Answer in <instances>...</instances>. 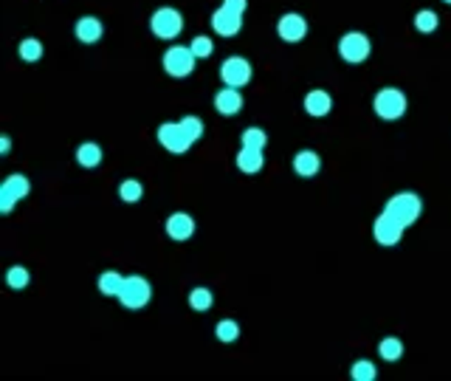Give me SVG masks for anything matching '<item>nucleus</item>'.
<instances>
[{
    "mask_svg": "<svg viewBox=\"0 0 451 381\" xmlns=\"http://www.w3.org/2000/svg\"><path fill=\"white\" fill-rule=\"evenodd\" d=\"M421 212H423V200L418 192H398L384 203V215L392 223H398L404 232L421 217Z\"/></svg>",
    "mask_w": 451,
    "mask_h": 381,
    "instance_id": "1",
    "label": "nucleus"
},
{
    "mask_svg": "<svg viewBox=\"0 0 451 381\" xmlns=\"http://www.w3.org/2000/svg\"><path fill=\"white\" fill-rule=\"evenodd\" d=\"M116 300H119L124 308H130V311H141V308L150 305V300H153V285H150L147 277L130 274V277H124L122 291H119Z\"/></svg>",
    "mask_w": 451,
    "mask_h": 381,
    "instance_id": "2",
    "label": "nucleus"
},
{
    "mask_svg": "<svg viewBox=\"0 0 451 381\" xmlns=\"http://www.w3.org/2000/svg\"><path fill=\"white\" fill-rule=\"evenodd\" d=\"M409 102H406V93L398 91V88H381L373 99V110L378 119L384 122H398L404 113H406Z\"/></svg>",
    "mask_w": 451,
    "mask_h": 381,
    "instance_id": "3",
    "label": "nucleus"
},
{
    "mask_svg": "<svg viewBox=\"0 0 451 381\" xmlns=\"http://www.w3.org/2000/svg\"><path fill=\"white\" fill-rule=\"evenodd\" d=\"M184 14L172 6H161L150 14V31L158 37V40H175L181 31H184Z\"/></svg>",
    "mask_w": 451,
    "mask_h": 381,
    "instance_id": "4",
    "label": "nucleus"
},
{
    "mask_svg": "<svg viewBox=\"0 0 451 381\" xmlns=\"http://www.w3.org/2000/svg\"><path fill=\"white\" fill-rule=\"evenodd\" d=\"M195 62H198V57L192 54L189 45H170V48L164 51V57H161L164 71H167L170 76H175V79H187V76L195 71Z\"/></svg>",
    "mask_w": 451,
    "mask_h": 381,
    "instance_id": "5",
    "label": "nucleus"
},
{
    "mask_svg": "<svg viewBox=\"0 0 451 381\" xmlns=\"http://www.w3.org/2000/svg\"><path fill=\"white\" fill-rule=\"evenodd\" d=\"M28 192H31V181H28V176H23V173H11V176H6V181L0 184V212L3 215H8L23 198H28Z\"/></svg>",
    "mask_w": 451,
    "mask_h": 381,
    "instance_id": "6",
    "label": "nucleus"
},
{
    "mask_svg": "<svg viewBox=\"0 0 451 381\" xmlns=\"http://www.w3.org/2000/svg\"><path fill=\"white\" fill-rule=\"evenodd\" d=\"M370 54H373V42H370V37L361 34V31H347V34L339 40V57H341L344 62H350V65L364 62Z\"/></svg>",
    "mask_w": 451,
    "mask_h": 381,
    "instance_id": "7",
    "label": "nucleus"
},
{
    "mask_svg": "<svg viewBox=\"0 0 451 381\" xmlns=\"http://www.w3.org/2000/svg\"><path fill=\"white\" fill-rule=\"evenodd\" d=\"M156 139H158V144H161L164 150H170V153H175V156L189 153V147L195 144V142L187 136V130L181 127V122H164V125H158Z\"/></svg>",
    "mask_w": 451,
    "mask_h": 381,
    "instance_id": "8",
    "label": "nucleus"
},
{
    "mask_svg": "<svg viewBox=\"0 0 451 381\" xmlns=\"http://www.w3.org/2000/svg\"><path fill=\"white\" fill-rule=\"evenodd\" d=\"M251 76H254V68H251V62H248L245 57H240V54H231V57H226L223 62H221V79H223V85L245 88V85L251 82Z\"/></svg>",
    "mask_w": 451,
    "mask_h": 381,
    "instance_id": "9",
    "label": "nucleus"
},
{
    "mask_svg": "<svg viewBox=\"0 0 451 381\" xmlns=\"http://www.w3.org/2000/svg\"><path fill=\"white\" fill-rule=\"evenodd\" d=\"M276 34L285 42H302L308 37V20L299 11H285L279 17V23H276Z\"/></svg>",
    "mask_w": 451,
    "mask_h": 381,
    "instance_id": "10",
    "label": "nucleus"
},
{
    "mask_svg": "<svg viewBox=\"0 0 451 381\" xmlns=\"http://www.w3.org/2000/svg\"><path fill=\"white\" fill-rule=\"evenodd\" d=\"M212 28H215V34H221V37H237V34L242 31V14L226 8L223 3H221V6L212 11Z\"/></svg>",
    "mask_w": 451,
    "mask_h": 381,
    "instance_id": "11",
    "label": "nucleus"
},
{
    "mask_svg": "<svg viewBox=\"0 0 451 381\" xmlns=\"http://www.w3.org/2000/svg\"><path fill=\"white\" fill-rule=\"evenodd\" d=\"M164 229H167V234H170L172 240L184 243V240H189V237L195 234V217H192L189 212H172V215L167 217Z\"/></svg>",
    "mask_w": 451,
    "mask_h": 381,
    "instance_id": "12",
    "label": "nucleus"
},
{
    "mask_svg": "<svg viewBox=\"0 0 451 381\" xmlns=\"http://www.w3.org/2000/svg\"><path fill=\"white\" fill-rule=\"evenodd\" d=\"M215 110H218L221 116L234 119V116L242 110V93H240V88L223 85V88L215 93Z\"/></svg>",
    "mask_w": 451,
    "mask_h": 381,
    "instance_id": "13",
    "label": "nucleus"
},
{
    "mask_svg": "<svg viewBox=\"0 0 451 381\" xmlns=\"http://www.w3.org/2000/svg\"><path fill=\"white\" fill-rule=\"evenodd\" d=\"M330 110H333V96H330L327 91H322V88L308 91V96H305V113H308V116L324 119Z\"/></svg>",
    "mask_w": 451,
    "mask_h": 381,
    "instance_id": "14",
    "label": "nucleus"
},
{
    "mask_svg": "<svg viewBox=\"0 0 451 381\" xmlns=\"http://www.w3.org/2000/svg\"><path fill=\"white\" fill-rule=\"evenodd\" d=\"M102 34H105V25H102V20H99V17L85 14V17H79V20H76V40H79V42H85V45H96V42L102 40Z\"/></svg>",
    "mask_w": 451,
    "mask_h": 381,
    "instance_id": "15",
    "label": "nucleus"
},
{
    "mask_svg": "<svg viewBox=\"0 0 451 381\" xmlns=\"http://www.w3.org/2000/svg\"><path fill=\"white\" fill-rule=\"evenodd\" d=\"M319 170H322V156L316 150H299L293 156V173L299 178H313L319 176Z\"/></svg>",
    "mask_w": 451,
    "mask_h": 381,
    "instance_id": "16",
    "label": "nucleus"
},
{
    "mask_svg": "<svg viewBox=\"0 0 451 381\" xmlns=\"http://www.w3.org/2000/svg\"><path fill=\"white\" fill-rule=\"evenodd\" d=\"M262 167H265L262 150H257V147H242V144H240V153H237V170L245 173V176H254V173H259Z\"/></svg>",
    "mask_w": 451,
    "mask_h": 381,
    "instance_id": "17",
    "label": "nucleus"
},
{
    "mask_svg": "<svg viewBox=\"0 0 451 381\" xmlns=\"http://www.w3.org/2000/svg\"><path fill=\"white\" fill-rule=\"evenodd\" d=\"M102 159H105V153H102V147H99L96 142H85V144H79V150H76V161H79V167H85V170H96V167L102 164Z\"/></svg>",
    "mask_w": 451,
    "mask_h": 381,
    "instance_id": "18",
    "label": "nucleus"
},
{
    "mask_svg": "<svg viewBox=\"0 0 451 381\" xmlns=\"http://www.w3.org/2000/svg\"><path fill=\"white\" fill-rule=\"evenodd\" d=\"M122 283H124V277H122L116 268H107V271L99 274V291H102L105 297H119Z\"/></svg>",
    "mask_w": 451,
    "mask_h": 381,
    "instance_id": "19",
    "label": "nucleus"
},
{
    "mask_svg": "<svg viewBox=\"0 0 451 381\" xmlns=\"http://www.w3.org/2000/svg\"><path fill=\"white\" fill-rule=\"evenodd\" d=\"M42 42L37 40V37H23L20 40V45H17V54H20V59L23 62H37L40 57H42Z\"/></svg>",
    "mask_w": 451,
    "mask_h": 381,
    "instance_id": "20",
    "label": "nucleus"
},
{
    "mask_svg": "<svg viewBox=\"0 0 451 381\" xmlns=\"http://www.w3.org/2000/svg\"><path fill=\"white\" fill-rule=\"evenodd\" d=\"M189 305H192V311H209V308L215 305V294H212V288H206V285H195V288L189 291Z\"/></svg>",
    "mask_w": 451,
    "mask_h": 381,
    "instance_id": "21",
    "label": "nucleus"
},
{
    "mask_svg": "<svg viewBox=\"0 0 451 381\" xmlns=\"http://www.w3.org/2000/svg\"><path fill=\"white\" fill-rule=\"evenodd\" d=\"M378 356L384 359V362H398L401 356H404V342L398 339V336H387V339H381V345H378Z\"/></svg>",
    "mask_w": 451,
    "mask_h": 381,
    "instance_id": "22",
    "label": "nucleus"
},
{
    "mask_svg": "<svg viewBox=\"0 0 451 381\" xmlns=\"http://www.w3.org/2000/svg\"><path fill=\"white\" fill-rule=\"evenodd\" d=\"M119 198H122L124 203H139V200L144 198V184H141L139 178H124V181L119 184Z\"/></svg>",
    "mask_w": 451,
    "mask_h": 381,
    "instance_id": "23",
    "label": "nucleus"
},
{
    "mask_svg": "<svg viewBox=\"0 0 451 381\" xmlns=\"http://www.w3.org/2000/svg\"><path fill=\"white\" fill-rule=\"evenodd\" d=\"M438 25H440V17H438L435 8H421L415 14V28L421 34H432V31H438Z\"/></svg>",
    "mask_w": 451,
    "mask_h": 381,
    "instance_id": "24",
    "label": "nucleus"
},
{
    "mask_svg": "<svg viewBox=\"0 0 451 381\" xmlns=\"http://www.w3.org/2000/svg\"><path fill=\"white\" fill-rule=\"evenodd\" d=\"M240 144H242V147H257V150H265V144H268V136H265V130H262V127L251 125V127H245V130L240 133Z\"/></svg>",
    "mask_w": 451,
    "mask_h": 381,
    "instance_id": "25",
    "label": "nucleus"
},
{
    "mask_svg": "<svg viewBox=\"0 0 451 381\" xmlns=\"http://www.w3.org/2000/svg\"><path fill=\"white\" fill-rule=\"evenodd\" d=\"M6 283H8V288L23 291V288H28V283H31V271H28L25 266H11V268L6 271Z\"/></svg>",
    "mask_w": 451,
    "mask_h": 381,
    "instance_id": "26",
    "label": "nucleus"
},
{
    "mask_svg": "<svg viewBox=\"0 0 451 381\" xmlns=\"http://www.w3.org/2000/svg\"><path fill=\"white\" fill-rule=\"evenodd\" d=\"M215 336H218V342H223V345H234V342L240 339V325H237L234 319H221V322L215 325Z\"/></svg>",
    "mask_w": 451,
    "mask_h": 381,
    "instance_id": "27",
    "label": "nucleus"
},
{
    "mask_svg": "<svg viewBox=\"0 0 451 381\" xmlns=\"http://www.w3.org/2000/svg\"><path fill=\"white\" fill-rule=\"evenodd\" d=\"M189 48H192V54H195L198 59H206V57H212V54H215V40H212V37H206V34H198V37H192Z\"/></svg>",
    "mask_w": 451,
    "mask_h": 381,
    "instance_id": "28",
    "label": "nucleus"
},
{
    "mask_svg": "<svg viewBox=\"0 0 451 381\" xmlns=\"http://www.w3.org/2000/svg\"><path fill=\"white\" fill-rule=\"evenodd\" d=\"M350 376H353V381H375L378 370H375V365L370 359H358V362H353Z\"/></svg>",
    "mask_w": 451,
    "mask_h": 381,
    "instance_id": "29",
    "label": "nucleus"
},
{
    "mask_svg": "<svg viewBox=\"0 0 451 381\" xmlns=\"http://www.w3.org/2000/svg\"><path fill=\"white\" fill-rule=\"evenodd\" d=\"M181 127L187 130V136H189L192 142H201L204 133H206V125H204V119H198V116H184V119H181Z\"/></svg>",
    "mask_w": 451,
    "mask_h": 381,
    "instance_id": "30",
    "label": "nucleus"
},
{
    "mask_svg": "<svg viewBox=\"0 0 451 381\" xmlns=\"http://www.w3.org/2000/svg\"><path fill=\"white\" fill-rule=\"evenodd\" d=\"M226 8H231V11H240V14H245V8H248V0H223Z\"/></svg>",
    "mask_w": 451,
    "mask_h": 381,
    "instance_id": "31",
    "label": "nucleus"
},
{
    "mask_svg": "<svg viewBox=\"0 0 451 381\" xmlns=\"http://www.w3.org/2000/svg\"><path fill=\"white\" fill-rule=\"evenodd\" d=\"M8 150H11V139H8V136H0V153L6 156Z\"/></svg>",
    "mask_w": 451,
    "mask_h": 381,
    "instance_id": "32",
    "label": "nucleus"
},
{
    "mask_svg": "<svg viewBox=\"0 0 451 381\" xmlns=\"http://www.w3.org/2000/svg\"><path fill=\"white\" fill-rule=\"evenodd\" d=\"M443 3H449V6H451V0H443Z\"/></svg>",
    "mask_w": 451,
    "mask_h": 381,
    "instance_id": "33",
    "label": "nucleus"
}]
</instances>
